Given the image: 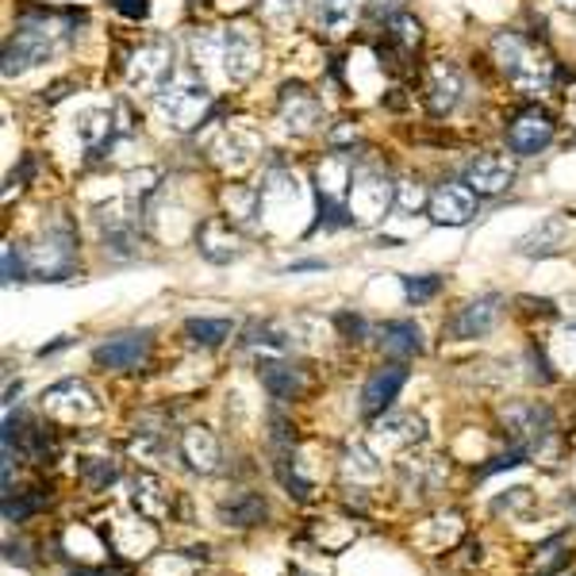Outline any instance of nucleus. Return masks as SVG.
Segmentation results:
<instances>
[{"label":"nucleus","instance_id":"6ab92c4d","mask_svg":"<svg viewBox=\"0 0 576 576\" xmlns=\"http://www.w3.org/2000/svg\"><path fill=\"white\" fill-rule=\"evenodd\" d=\"M420 438H423V420L420 415H407V412H384L377 420V431H373V442H377L381 454L412 449Z\"/></svg>","mask_w":576,"mask_h":576},{"label":"nucleus","instance_id":"4468645a","mask_svg":"<svg viewBox=\"0 0 576 576\" xmlns=\"http://www.w3.org/2000/svg\"><path fill=\"white\" fill-rule=\"evenodd\" d=\"M499 312H504V296L488 292V296H477L469 304H462L454 312V320L446 323V335L465 342V338H484L492 327L499 323Z\"/></svg>","mask_w":576,"mask_h":576},{"label":"nucleus","instance_id":"5701e85b","mask_svg":"<svg viewBox=\"0 0 576 576\" xmlns=\"http://www.w3.org/2000/svg\"><path fill=\"white\" fill-rule=\"evenodd\" d=\"M257 150H262V143H257V139L250 135L246 128H228V131H220V139L212 143L215 162L228 165V170H235V173H242L250 162H254Z\"/></svg>","mask_w":576,"mask_h":576},{"label":"nucleus","instance_id":"f03ea898","mask_svg":"<svg viewBox=\"0 0 576 576\" xmlns=\"http://www.w3.org/2000/svg\"><path fill=\"white\" fill-rule=\"evenodd\" d=\"M192 62L220 65L231 85H246L262 70V36L250 23H231V28H204L189 36Z\"/></svg>","mask_w":576,"mask_h":576},{"label":"nucleus","instance_id":"cd10ccee","mask_svg":"<svg viewBox=\"0 0 576 576\" xmlns=\"http://www.w3.org/2000/svg\"><path fill=\"white\" fill-rule=\"evenodd\" d=\"M220 519L223 527H257L265 519V499L254 496V492H242V496L220 507Z\"/></svg>","mask_w":576,"mask_h":576},{"label":"nucleus","instance_id":"4be33fe9","mask_svg":"<svg viewBox=\"0 0 576 576\" xmlns=\"http://www.w3.org/2000/svg\"><path fill=\"white\" fill-rule=\"evenodd\" d=\"M384 47L392 58H412L423 47V23L412 12H388L384 16Z\"/></svg>","mask_w":576,"mask_h":576},{"label":"nucleus","instance_id":"c03bdc74","mask_svg":"<svg viewBox=\"0 0 576 576\" xmlns=\"http://www.w3.org/2000/svg\"><path fill=\"white\" fill-rule=\"evenodd\" d=\"M70 346V338H58V342H50V346L39 350V357H50V354H58V350H65Z\"/></svg>","mask_w":576,"mask_h":576},{"label":"nucleus","instance_id":"dca6fc26","mask_svg":"<svg viewBox=\"0 0 576 576\" xmlns=\"http://www.w3.org/2000/svg\"><path fill=\"white\" fill-rule=\"evenodd\" d=\"M465 185L477 196H499L515 185V162L507 154H477L465 165Z\"/></svg>","mask_w":576,"mask_h":576},{"label":"nucleus","instance_id":"e433bc0d","mask_svg":"<svg viewBox=\"0 0 576 576\" xmlns=\"http://www.w3.org/2000/svg\"><path fill=\"white\" fill-rule=\"evenodd\" d=\"M23 273H31L28 265V250H16L12 242L4 246V281L12 285V281H23Z\"/></svg>","mask_w":576,"mask_h":576},{"label":"nucleus","instance_id":"37998d69","mask_svg":"<svg viewBox=\"0 0 576 576\" xmlns=\"http://www.w3.org/2000/svg\"><path fill=\"white\" fill-rule=\"evenodd\" d=\"M312 270L320 273L323 262H292V265H289V273H312Z\"/></svg>","mask_w":576,"mask_h":576},{"label":"nucleus","instance_id":"b1692460","mask_svg":"<svg viewBox=\"0 0 576 576\" xmlns=\"http://www.w3.org/2000/svg\"><path fill=\"white\" fill-rule=\"evenodd\" d=\"M381 346L388 357H412L423 354V331L412 320H388L381 327Z\"/></svg>","mask_w":576,"mask_h":576},{"label":"nucleus","instance_id":"39448f33","mask_svg":"<svg viewBox=\"0 0 576 576\" xmlns=\"http://www.w3.org/2000/svg\"><path fill=\"white\" fill-rule=\"evenodd\" d=\"M396 204V185L388 181V173L381 170L377 162H357L354 181H350L346 192V208H350V220L357 228H370V223L384 220V212Z\"/></svg>","mask_w":576,"mask_h":576},{"label":"nucleus","instance_id":"423d86ee","mask_svg":"<svg viewBox=\"0 0 576 576\" xmlns=\"http://www.w3.org/2000/svg\"><path fill=\"white\" fill-rule=\"evenodd\" d=\"M173 73H178V62H173L170 39H146V43H139V50L131 54L128 81L135 93L158 97L173 81Z\"/></svg>","mask_w":576,"mask_h":576},{"label":"nucleus","instance_id":"c9c22d12","mask_svg":"<svg viewBox=\"0 0 576 576\" xmlns=\"http://www.w3.org/2000/svg\"><path fill=\"white\" fill-rule=\"evenodd\" d=\"M158 178H162L158 170H139V173H131V178H128V204H131V208H143V200L158 189Z\"/></svg>","mask_w":576,"mask_h":576},{"label":"nucleus","instance_id":"79ce46f5","mask_svg":"<svg viewBox=\"0 0 576 576\" xmlns=\"http://www.w3.org/2000/svg\"><path fill=\"white\" fill-rule=\"evenodd\" d=\"M70 576H128L123 569H73Z\"/></svg>","mask_w":576,"mask_h":576},{"label":"nucleus","instance_id":"49530a36","mask_svg":"<svg viewBox=\"0 0 576 576\" xmlns=\"http://www.w3.org/2000/svg\"><path fill=\"white\" fill-rule=\"evenodd\" d=\"M292 576H307V573H300V569H292Z\"/></svg>","mask_w":576,"mask_h":576},{"label":"nucleus","instance_id":"2eb2a0df","mask_svg":"<svg viewBox=\"0 0 576 576\" xmlns=\"http://www.w3.org/2000/svg\"><path fill=\"white\" fill-rule=\"evenodd\" d=\"M549 139H554V120L542 108H527V112H519L507 123V146H512L515 158L538 154V150L549 146Z\"/></svg>","mask_w":576,"mask_h":576},{"label":"nucleus","instance_id":"393cba45","mask_svg":"<svg viewBox=\"0 0 576 576\" xmlns=\"http://www.w3.org/2000/svg\"><path fill=\"white\" fill-rule=\"evenodd\" d=\"M73 131H78V139L85 146H104L112 143V135H120L115 131V115L112 108H85V112H78V120H73Z\"/></svg>","mask_w":576,"mask_h":576},{"label":"nucleus","instance_id":"f257e3e1","mask_svg":"<svg viewBox=\"0 0 576 576\" xmlns=\"http://www.w3.org/2000/svg\"><path fill=\"white\" fill-rule=\"evenodd\" d=\"M73 12H47V8H23L16 20V36L4 43V78H23L28 70L43 65L47 58H54L58 50L70 43V36L78 28Z\"/></svg>","mask_w":576,"mask_h":576},{"label":"nucleus","instance_id":"412c9836","mask_svg":"<svg viewBox=\"0 0 576 576\" xmlns=\"http://www.w3.org/2000/svg\"><path fill=\"white\" fill-rule=\"evenodd\" d=\"M362 20V0H315V28L323 39H342Z\"/></svg>","mask_w":576,"mask_h":576},{"label":"nucleus","instance_id":"7c9ffc66","mask_svg":"<svg viewBox=\"0 0 576 576\" xmlns=\"http://www.w3.org/2000/svg\"><path fill=\"white\" fill-rule=\"evenodd\" d=\"M47 504H50V496H43V492H23L20 499L4 496V523H23L28 515L43 512Z\"/></svg>","mask_w":576,"mask_h":576},{"label":"nucleus","instance_id":"0eeeda50","mask_svg":"<svg viewBox=\"0 0 576 576\" xmlns=\"http://www.w3.org/2000/svg\"><path fill=\"white\" fill-rule=\"evenodd\" d=\"M43 415L65 427H85L100 420V400L85 381H58L54 388L43 392Z\"/></svg>","mask_w":576,"mask_h":576},{"label":"nucleus","instance_id":"a878e982","mask_svg":"<svg viewBox=\"0 0 576 576\" xmlns=\"http://www.w3.org/2000/svg\"><path fill=\"white\" fill-rule=\"evenodd\" d=\"M135 507L150 523L165 519V512H170V496L162 492V481H158L154 473H139L135 477Z\"/></svg>","mask_w":576,"mask_h":576},{"label":"nucleus","instance_id":"9b49d317","mask_svg":"<svg viewBox=\"0 0 576 576\" xmlns=\"http://www.w3.org/2000/svg\"><path fill=\"white\" fill-rule=\"evenodd\" d=\"M427 215L438 228H465V223L477 215V192L469 185H457V181H446V185H434L427 200Z\"/></svg>","mask_w":576,"mask_h":576},{"label":"nucleus","instance_id":"4c0bfd02","mask_svg":"<svg viewBox=\"0 0 576 576\" xmlns=\"http://www.w3.org/2000/svg\"><path fill=\"white\" fill-rule=\"evenodd\" d=\"M427 192H423L420 185H415V181H404V185H396V204L400 208H407V212H415V208L420 204H427Z\"/></svg>","mask_w":576,"mask_h":576},{"label":"nucleus","instance_id":"9d476101","mask_svg":"<svg viewBox=\"0 0 576 576\" xmlns=\"http://www.w3.org/2000/svg\"><path fill=\"white\" fill-rule=\"evenodd\" d=\"M196 250L212 265H228V262H239L246 242H242V231L231 215H208L196 228Z\"/></svg>","mask_w":576,"mask_h":576},{"label":"nucleus","instance_id":"f8f14e48","mask_svg":"<svg viewBox=\"0 0 576 576\" xmlns=\"http://www.w3.org/2000/svg\"><path fill=\"white\" fill-rule=\"evenodd\" d=\"M150 350H154V335L150 331H123V335H112L108 342H100L93 350L97 365L104 370H139V365L150 362Z\"/></svg>","mask_w":576,"mask_h":576},{"label":"nucleus","instance_id":"2f4dec72","mask_svg":"<svg viewBox=\"0 0 576 576\" xmlns=\"http://www.w3.org/2000/svg\"><path fill=\"white\" fill-rule=\"evenodd\" d=\"M262 20L270 23V28H277V31H285L296 23V16H300V0H262Z\"/></svg>","mask_w":576,"mask_h":576},{"label":"nucleus","instance_id":"6e6552de","mask_svg":"<svg viewBox=\"0 0 576 576\" xmlns=\"http://www.w3.org/2000/svg\"><path fill=\"white\" fill-rule=\"evenodd\" d=\"M277 115H281V123H285V131H292V135H315V131H323V123H327L323 100L315 97L307 85H300V81L281 85Z\"/></svg>","mask_w":576,"mask_h":576},{"label":"nucleus","instance_id":"20e7f679","mask_svg":"<svg viewBox=\"0 0 576 576\" xmlns=\"http://www.w3.org/2000/svg\"><path fill=\"white\" fill-rule=\"evenodd\" d=\"M154 104H158V115L165 120V128L185 135V131H196L200 123L208 120V112H212V89L204 85L200 73L178 70L170 85L154 97Z\"/></svg>","mask_w":576,"mask_h":576},{"label":"nucleus","instance_id":"72a5a7b5","mask_svg":"<svg viewBox=\"0 0 576 576\" xmlns=\"http://www.w3.org/2000/svg\"><path fill=\"white\" fill-rule=\"evenodd\" d=\"M115 477H120V469H115V462H108V457H89V462L81 465V481H85L89 488H108Z\"/></svg>","mask_w":576,"mask_h":576},{"label":"nucleus","instance_id":"1a4fd4ad","mask_svg":"<svg viewBox=\"0 0 576 576\" xmlns=\"http://www.w3.org/2000/svg\"><path fill=\"white\" fill-rule=\"evenodd\" d=\"M504 427L515 438V446L534 454V449H542V442L554 434V412H549L546 404H527V400H519V404L504 407Z\"/></svg>","mask_w":576,"mask_h":576},{"label":"nucleus","instance_id":"7ed1b4c3","mask_svg":"<svg viewBox=\"0 0 576 576\" xmlns=\"http://www.w3.org/2000/svg\"><path fill=\"white\" fill-rule=\"evenodd\" d=\"M492 58L504 70V78L527 97L549 93L557 81V62L549 54V47L523 36V31H496L492 36Z\"/></svg>","mask_w":576,"mask_h":576},{"label":"nucleus","instance_id":"c756f323","mask_svg":"<svg viewBox=\"0 0 576 576\" xmlns=\"http://www.w3.org/2000/svg\"><path fill=\"white\" fill-rule=\"evenodd\" d=\"M246 350H262V354H285L289 350V338L277 323H250L246 338H242Z\"/></svg>","mask_w":576,"mask_h":576},{"label":"nucleus","instance_id":"473e14b6","mask_svg":"<svg viewBox=\"0 0 576 576\" xmlns=\"http://www.w3.org/2000/svg\"><path fill=\"white\" fill-rule=\"evenodd\" d=\"M442 292V277H434V273H423V277H404V296L407 304H431L434 296Z\"/></svg>","mask_w":576,"mask_h":576},{"label":"nucleus","instance_id":"f3484780","mask_svg":"<svg viewBox=\"0 0 576 576\" xmlns=\"http://www.w3.org/2000/svg\"><path fill=\"white\" fill-rule=\"evenodd\" d=\"M178 449H181V462H185L192 473H200V477H212L223 462L220 438L208 427H185L178 438Z\"/></svg>","mask_w":576,"mask_h":576},{"label":"nucleus","instance_id":"f704fd0d","mask_svg":"<svg viewBox=\"0 0 576 576\" xmlns=\"http://www.w3.org/2000/svg\"><path fill=\"white\" fill-rule=\"evenodd\" d=\"M549 354H554L557 370H565V373H573V377H576V327H565L562 335L554 338Z\"/></svg>","mask_w":576,"mask_h":576},{"label":"nucleus","instance_id":"a211bd4d","mask_svg":"<svg viewBox=\"0 0 576 576\" xmlns=\"http://www.w3.org/2000/svg\"><path fill=\"white\" fill-rule=\"evenodd\" d=\"M407 384V370L400 362H392V365H381V370H373L370 373V381H365V388H362V412L370 415H384L392 407V400L400 396V388Z\"/></svg>","mask_w":576,"mask_h":576},{"label":"nucleus","instance_id":"a18cd8bd","mask_svg":"<svg viewBox=\"0 0 576 576\" xmlns=\"http://www.w3.org/2000/svg\"><path fill=\"white\" fill-rule=\"evenodd\" d=\"M557 4H562V8H569V12H573V8H576V0H557Z\"/></svg>","mask_w":576,"mask_h":576},{"label":"nucleus","instance_id":"aec40b11","mask_svg":"<svg viewBox=\"0 0 576 576\" xmlns=\"http://www.w3.org/2000/svg\"><path fill=\"white\" fill-rule=\"evenodd\" d=\"M257 377H262L265 392H270L277 404L296 400L307 384L304 370H296V365H289V362H277V357H262V362H257Z\"/></svg>","mask_w":576,"mask_h":576},{"label":"nucleus","instance_id":"ddd939ff","mask_svg":"<svg viewBox=\"0 0 576 576\" xmlns=\"http://www.w3.org/2000/svg\"><path fill=\"white\" fill-rule=\"evenodd\" d=\"M462 93H465V81H462V70L446 58L427 65V78H423V100H427V112L431 115H449L457 104H462Z\"/></svg>","mask_w":576,"mask_h":576},{"label":"nucleus","instance_id":"a19ab883","mask_svg":"<svg viewBox=\"0 0 576 576\" xmlns=\"http://www.w3.org/2000/svg\"><path fill=\"white\" fill-rule=\"evenodd\" d=\"M565 115H569V123H573V131H576V85L565 93Z\"/></svg>","mask_w":576,"mask_h":576},{"label":"nucleus","instance_id":"58836bf2","mask_svg":"<svg viewBox=\"0 0 576 576\" xmlns=\"http://www.w3.org/2000/svg\"><path fill=\"white\" fill-rule=\"evenodd\" d=\"M112 8L128 20H146L150 16V0H112Z\"/></svg>","mask_w":576,"mask_h":576},{"label":"nucleus","instance_id":"c85d7f7f","mask_svg":"<svg viewBox=\"0 0 576 576\" xmlns=\"http://www.w3.org/2000/svg\"><path fill=\"white\" fill-rule=\"evenodd\" d=\"M565 246V223L562 220H546L538 231H530L527 239L519 242V254L527 257H549Z\"/></svg>","mask_w":576,"mask_h":576},{"label":"nucleus","instance_id":"ea45409f","mask_svg":"<svg viewBox=\"0 0 576 576\" xmlns=\"http://www.w3.org/2000/svg\"><path fill=\"white\" fill-rule=\"evenodd\" d=\"M338 327H342V331H346V335H350V338H354V342H357V338H362V335H365V323H362V320H357V315H350V312H342V315H338Z\"/></svg>","mask_w":576,"mask_h":576},{"label":"nucleus","instance_id":"bb28decb","mask_svg":"<svg viewBox=\"0 0 576 576\" xmlns=\"http://www.w3.org/2000/svg\"><path fill=\"white\" fill-rule=\"evenodd\" d=\"M231 335H235V323L231 320H208V315H192V320H185V338L192 342V346H223Z\"/></svg>","mask_w":576,"mask_h":576}]
</instances>
